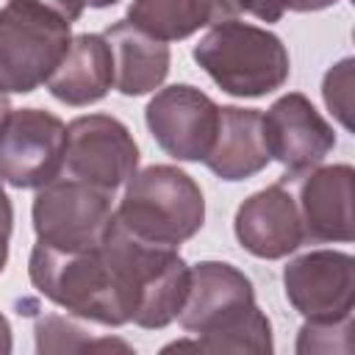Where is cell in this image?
I'll use <instances>...</instances> for the list:
<instances>
[{
    "instance_id": "cell-24",
    "label": "cell",
    "mask_w": 355,
    "mask_h": 355,
    "mask_svg": "<svg viewBox=\"0 0 355 355\" xmlns=\"http://www.w3.org/2000/svg\"><path fill=\"white\" fill-rule=\"evenodd\" d=\"M11 347H14V341H11V324H8V319L0 313V355H8Z\"/></svg>"
},
{
    "instance_id": "cell-23",
    "label": "cell",
    "mask_w": 355,
    "mask_h": 355,
    "mask_svg": "<svg viewBox=\"0 0 355 355\" xmlns=\"http://www.w3.org/2000/svg\"><path fill=\"white\" fill-rule=\"evenodd\" d=\"M11 222H14V208H11V200L3 189V180H0V227L11 230Z\"/></svg>"
},
{
    "instance_id": "cell-13",
    "label": "cell",
    "mask_w": 355,
    "mask_h": 355,
    "mask_svg": "<svg viewBox=\"0 0 355 355\" xmlns=\"http://www.w3.org/2000/svg\"><path fill=\"white\" fill-rule=\"evenodd\" d=\"M294 191L305 241H352L355 172L349 164L313 166L300 175H283Z\"/></svg>"
},
{
    "instance_id": "cell-6",
    "label": "cell",
    "mask_w": 355,
    "mask_h": 355,
    "mask_svg": "<svg viewBox=\"0 0 355 355\" xmlns=\"http://www.w3.org/2000/svg\"><path fill=\"white\" fill-rule=\"evenodd\" d=\"M72 19L42 0H8L0 8V89L31 94L61 64Z\"/></svg>"
},
{
    "instance_id": "cell-11",
    "label": "cell",
    "mask_w": 355,
    "mask_h": 355,
    "mask_svg": "<svg viewBox=\"0 0 355 355\" xmlns=\"http://www.w3.org/2000/svg\"><path fill=\"white\" fill-rule=\"evenodd\" d=\"M144 122L155 144L178 161H202L214 144L219 105L191 83L158 89L144 108Z\"/></svg>"
},
{
    "instance_id": "cell-25",
    "label": "cell",
    "mask_w": 355,
    "mask_h": 355,
    "mask_svg": "<svg viewBox=\"0 0 355 355\" xmlns=\"http://www.w3.org/2000/svg\"><path fill=\"white\" fill-rule=\"evenodd\" d=\"M8 239H11V230L0 227V275H3L6 261H8Z\"/></svg>"
},
{
    "instance_id": "cell-2",
    "label": "cell",
    "mask_w": 355,
    "mask_h": 355,
    "mask_svg": "<svg viewBox=\"0 0 355 355\" xmlns=\"http://www.w3.org/2000/svg\"><path fill=\"white\" fill-rule=\"evenodd\" d=\"M33 288L72 316L122 327L130 322V300L116 269L103 252V241L89 250H55L36 241L28 258Z\"/></svg>"
},
{
    "instance_id": "cell-14",
    "label": "cell",
    "mask_w": 355,
    "mask_h": 355,
    "mask_svg": "<svg viewBox=\"0 0 355 355\" xmlns=\"http://www.w3.org/2000/svg\"><path fill=\"white\" fill-rule=\"evenodd\" d=\"M239 244L263 261H277L297 252L305 244L302 219L297 211L294 191L286 178L250 194L233 219Z\"/></svg>"
},
{
    "instance_id": "cell-16",
    "label": "cell",
    "mask_w": 355,
    "mask_h": 355,
    "mask_svg": "<svg viewBox=\"0 0 355 355\" xmlns=\"http://www.w3.org/2000/svg\"><path fill=\"white\" fill-rule=\"evenodd\" d=\"M47 92L67 105H92L114 86V58L103 33L72 36L61 64L47 78Z\"/></svg>"
},
{
    "instance_id": "cell-7",
    "label": "cell",
    "mask_w": 355,
    "mask_h": 355,
    "mask_svg": "<svg viewBox=\"0 0 355 355\" xmlns=\"http://www.w3.org/2000/svg\"><path fill=\"white\" fill-rule=\"evenodd\" d=\"M31 216L36 241L55 250H89L105 239L114 222V191L58 175L39 186Z\"/></svg>"
},
{
    "instance_id": "cell-15",
    "label": "cell",
    "mask_w": 355,
    "mask_h": 355,
    "mask_svg": "<svg viewBox=\"0 0 355 355\" xmlns=\"http://www.w3.org/2000/svg\"><path fill=\"white\" fill-rule=\"evenodd\" d=\"M269 150L263 141V114L258 108L222 105L216 136L202 164L222 180H247L266 169Z\"/></svg>"
},
{
    "instance_id": "cell-22",
    "label": "cell",
    "mask_w": 355,
    "mask_h": 355,
    "mask_svg": "<svg viewBox=\"0 0 355 355\" xmlns=\"http://www.w3.org/2000/svg\"><path fill=\"white\" fill-rule=\"evenodd\" d=\"M338 0H291L288 3V11H300V14H308V11H322V8H330L336 6Z\"/></svg>"
},
{
    "instance_id": "cell-10",
    "label": "cell",
    "mask_w": 355,
    "mask_h": 355,
    "mask_svg": "<svg viewBox=\"0 0 355 355\" xmlns=\"http://www.w3.org/2000/svg\"><path fill=\"white\" fill-rule=\"evenodd\" d=\"M283 288L305 322H341L355 305V261L338 250L297 255L283 269Z\"/></svg>"
},
{
    "instance_id": "cell-8",
    "label": "cell",
    "mask_w": 355,
    "mask_h": 355,
    "mask_svg": "<svg viewBox=\"0 0 355 355\" xmlns=\"http://www.w3.org/2000/svg\"><path fill=\"white\" fill-rule=\"evenodd\" d=\"M67 125L44 108H11L0 128V180L39 189L61 175Z\"/></svg>"
},
{
    "instance_id": "cell-27",
    "label": "cell",
    "mask_w": 355,
    "mask_h": 355,
    "mask_svg": "<svg viewBox=\"0 0 355 355\" xmlns=\"http://www.w3.org/2000/svg\"><path fill=\"white\" fill-rule=\"evenodd\" d=\"M89 8H108V6H114V3H119V0H83Z\"/></svg>"
},
{
    "instance_id": "cell-26",
    "label": "cell",
    "mask_w": 355,
    "mask_h": 355,
    "mask_svg": "<svg viewBox=\"0 0 355 355\" xmlns=\"http://www.w3.org/2000/svg\"><path fill=\"white\" fill-rule=\"evenodd\" d=\"M8 111H11V103H8V94L0 89V128H3V122H6V116H8Z\"/></svg>"
},
{
    "instance_id": "cell-4",
    "label": "cell",
    "mask_w": 355,
    "mask_h": 355,
    "mask_svg": "<svg viewBox=\"0 0 355 355\" xmlns=\"http://www.w3.org/2000/svg\"><path fill=\"white\" fill-rule=\"evenodd\" d=\"M194 61L233 97H263L288 80V50L266 28L222 19L194 44Z\"/></svg>"
},
{
    "instance_id": "cell-9",
    "label": "cell",
    "mask_w": 355,
    "mask_h": 355,
    "mask_svg": "<svg viewBox=\"0 0 355 355\" xmlns=\"http://www.w3.org/2000/svg\"><path fill=\"white\" fill-rule=\"evenodd\" d=\"M139 169V147L125 122L111 114H86L67 125L64 178H75L105 191L125 186Z\"/></svg>"
},
{
    "instance_id": "cell-3",
    "label": "cell",
    "mask_w": 355,
    "mask_h": 355,
    "mask_svg": "<svg viewBox=\"0 0 355 355\" xmlns=\"http://www.w3.org/2000/svg\"><path fill=\"white\" fill-rule=\"evenodd\" d=\"M103 252L116 269L130 300L133 324L144 330H161L178 319L191 275V266L178 255V247L139 239L119 222H111L103 239Z\"/></svg>"
},
{
    "instance_id": "cell-18",
    "label": "cell",
    "mask_w": 355,
    "mask_h": 355,
    "mask_svg": "<svg viewBox=\"0 0 355 355\" xmlns=\"http://www.w3.org/2000/svg\"><path fill=\"white\" fill-rule=\"evenodd\" d=\"M241 11V0H133L125 19L161 42H180Z\"/></svg>"
},
{
    "instance_id": "cell-5",
    "label": "cell",
    "mask_w": 355,
    "mask_h": 355,
    "mask_svg": "<svg viewBox=\"0 0 355 355\" xmlns=\"http://www.w3.org/2000/svg\"><path fill=\"white\" fill-rule=\"evenodd\" d=\"M114 222L139 239L180 247L202 227L205 200L191 175L169 164H153L136 169L125 183Z\"/></svg>"
},
{
    "instance_id": "cell-17",
    "label": "cell",
    "mask_w": 355,
    "mask_h": 355,
    "mask_svg": "<svg viewBox=\"0 0 355 355\" xmlns=\"http://www.w3.org/2000/svg\"><path fill=\"white\" fill-rule=\"evenodd\" d=\"M114 58V86L125 97H139L158 89L169 72V44L144 33L128 19L103 31Z\"/></svg>"
},
{
    "instance_id": "cell-21",
    "label": "cell",
    "mask_w": 355,
    "mask_h": 355,
    "mask_svg": "<svg viewBox=\"0 0 355 355\" xmlns=\"http://www.w3.org/2000/svg\"><path fill=\"white\" fill-rule=\"evenodd\" d=\"M288 3L291 0H241V8L261 22H277L288 11Z\"/></svg>"
},
{
    "instance_id": "cell-12",
    "label": "cell",
    "mask_w": 355,
    "mask_h": 355,
    "mask_svg": "<svg viewBox=\"0 0 355 355\" xmlns=\"http://www.w3.org/2000/svg\"><path fill=\"white\" fill-rule=\"evenodd\" d=\"M263 141L286 175H300L327 158L336 147V130L302 92H288L263 114Z\"/></svg>"
},
{
    "instance_id": "cell-1",
    "label": "cell",
    "mask_w": 355,
    "mask_h": 355,
    "mask_svg": "<svg viewBox=\"0 0 355 355\" xmlns=\"http://www.w3.org/2000/svg\"><path fill=\"white\" fill-rule=\"evenodd\" d=\"M178 322L197 338L172 341L164 352H272V324L255 305L250 277L225 261L191 266Z\"/></svg>"
},
{
    "instance_id": "cell-19",
    "label": "cell",
    "mask_w": 355,
    "mask_h": 355,
    "mask_svg": "<svg viewBox=\"0 0 355 355\" xmlns=\"http://www.w3.org/2000/svg\"><path fill=\"white\" fill-rule=\"evenodd\" d=\"M36 349L44 352H130V344L119 338H97L67 316L44 313L36 319Z\"/></svg>"
},
{
    "instance_id": "cell-20",
    "label": "cell",
    "mask_w": 355,
    "mask_h": 355,
    "mask_svg": "<svg viewBox=\"0 0 355 355\" xmlns=\"http://www.w3.org/2000/svg\"><path fill=\"white\" fill-rule=\"evenodd\" d=\"M322 97L330 114L349 128V111H352V58L338 61L333 69H327L322 83Z\"/></svg>"
}]
</instances>
